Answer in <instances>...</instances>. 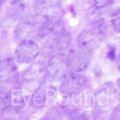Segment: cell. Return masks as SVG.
<instances>
[{"label": "cell", "mask_w": 120, "mask_h": 120, "mask_svg": "<svg viewBox=\"0 0 120 120\" xmlns=\"http://www.w3.org/2000/svg\"><path fill=\"white\" fill-rule=\"evenodd\" d=\"M47 76L48 79L54 82L65 81L71 71L67 56L57 54L48 61L47 67Z\"/></svg>", "instance_id": "277c9868"}, {"label": "cell", "mask_w": 120, "mask_h": 120, "mask_svg": "<svg viewBox=\"0 0 120 120\" xmlns=\"http://www.w3.org/2000/svg\"><path fill=\"white\" fill-rule=\"evenodd\" d=\"M90 56L88 51L81 48L71 50L67 57L71 71L77 73L85 71L90 63Z\"/></svg>", "instance_id": "9c48e42d"}, {"label": "cell", "mask_w": 120, "mask_h": 120, "mask_svg": "<svg viewBox=\"0 0 120 120\" xmlns=\"http://www.w3.org/2000/svg\"><path fill=\"white\" fill-rule=\"evenodd\" d=\"M40 26L36 17L32 15L25 16L22 18L15 29V38L21 40L28 39L36 31L38 32Z\"/></svg>", "instance_id": "52a82bcc"}, {"label": "cell", "mask_w": 120, "mask_h": 120, "mask_svg": "<svg viewBox=\"0 0 120 120\" xmlns=\"http://www.w3.org/2000/svg\"><path fill=\"white\" fill-rule=\"evenodd\" d=\"M112 23L115 29L120 32V8L114 14L112 18Z\"/></svg>", "instance_id": "7c38bea8"}, {"label": "cell", "mask_w": 120, "mask_h": 120, "mask_svg": "<svg viewBox=\"0 0 120 120\" xmlns=\"http://www.w3.org/2000/svg\"><path fill=\"white\" fill-rule=\"evenodd\" d=\"M117 66H118V68L119 70L120 71V52L118 58H117Z\"/></svg>", "instance_id": "5bb4252c"}, {"label": "cell", "mask_w": 120, "mask_h": 120, "mask_svg": "<svg viewBox=\"0 0 120 120\" xmlns=\"http://www.w3.org/2000/svg\"><path fill=\"white\" fill-rule=\"evenodd\" d=\"M40 52L38 44L34 41L28 39L22 40L15 51V60L20 64L32 63Z\"/></svg>", "instance_id": "5b68a950"}, {"label": "cell", "mask_w": 120, "mask_h": 120, "mask_svg": "<svg viewBox=\"0 0 120 120\" xmlns=\"http://www.w3.org/2000/svg\"><path fill=\"white\" fill-rule=\"evenodd\" d=\"M88 86L85 78L76 73L69 76L61 84L60 87L62 94L69 96L83 92Z\"/></svg>", "instance_id": "ba28073f"}, {"label": "cell", "mask_w": 120, "mask_h": 120, "mask_svg": "<svg viewBox=\"0 0 120 120\" xmlns=\"http://www.w3.org/2000/svg\"><path fill=\"white\" fill-rule=\"evenodd\" d=\"M106 31L105 25L101 21H96L87 25L78 35L77 42L79 47L87 51L97 48Z\"/></svg>", "instance_id": "7a4b0ae2"}, {"label": "cell", "mask_w": 120, "mask_h": 120, "mask_svg": "<svg viewBox=\"0 0 120 120\" xmlns=\"http://www.w3.org/2000/svg\"><path fill=\"white\" fill-rule=\"evenodd\" d=\"M115 52L114 50H112L108 53V57L110 59L113 60L115 58Z\"/></svg>", "instance_id": "4fadbf2b"}, {"label": "cell", "mask_w": 120, "mask_h": 120, "mask_svg": "<svg viewBox=\"0 0 120 120\" xmlns=\"http://www.w3.org/2000/svg\"><path fill=\"white\" fill-rule=\"evenodd\" d=\"M37 38L43 48L50 54L67 49L70 43V35L60 18L46 20L39 29Z\"/></svg>", "instance_id": "6da1fadb"}, {"label": "cell", "mask_w": 120, "mask_h": 120, "mask_svg": "<svg viewBox=\"0 0 120 120\" xmlns=\"http://www.w3.org/2000/svg\"><path fill=\"white\" fill-rule=\"evenodd\" d=\"M46 77L47 76L45 63L41 61L32 63L22 75V88L27 93H34L41 88Z\"/></svg>", "instance_id": "3957f363"}, {"label": "cell", "mask_w": 120, "mask_h": 120, "mask_svg": "<svg viewBox=\"0 0 120 120\" xmlns=\"http://www.w3.org/2000/svg\"><path fill=\"white\" fill-rule=\"evenodd\" d=\"M17 67L14 60L8 59L1 62L0 79L1 83H3V89L5 90L7 85L16 80Z\"/></svg>", "instance_id": "30bf717a"}, {"label": "cell", "mask_w": 120, "mask_h": 120, "mask_svg": "<svg viewBox=\"0 0 120 120\" xmlns=\"http://www.w3.org/2000/svg\"><path fill=\"white\" fill-rule=\"evenodd\" d=\"M22 0H11V2L12 4H16Z\"/></svg>", "instance_id": "9a60e30c"}, {"label": "cell", "mask_w": 120, "mask_h": 120, "mask_svg": "<svg viewBox=\"0 0 120 120\" xmlns=\"http://www.w3.org/2000/svg\"><path fill=\"white\" fill-rule=\"evenodd\" d=\"M34 10L37 15L46 20L60 18L62 12L60 0H36Z\"/></svg>", "instance_id": "8992f818"}, {"label": "cell", "mask_w": 120, "mask_h": 120, "mask_svg": "<svg viewBox=\"0 0 120 120\" xmlns=\"http://www.w3.org/2000/svg\"><path fill=\"white\" fill-rule=\"evenodd\" d=\"M3 108L11 109L15 112L20 111L25 105V101L20 90H13L3 99Z\"/></svg>", "instance_id": "8fae6325"}]
</instances>
